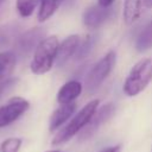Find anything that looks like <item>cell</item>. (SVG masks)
<instances>
[{
	"label": "cell",
	"mask_w": 152,
	"mask_h": 152,
	"mask_svg": "<svg viewBox=\"0 0 152 152\" xmlns=\"http://www.w3.org/2000/svg\"><path fill=\"white\" fill-rule=\"evenodd\" d=\"M58 45L57 36H48L37 45L30 63V69L34 75H44L52 69L56 62Z\"/></svg>",
	"instance_id": "6da1fadb"
},
{
	"label": "cell",
	"mask_w": 152,
	"mask_h": 152,
	"mask_svg": "<svg viewBox=\"0 0 152 152\" xmlns=\"http://www.w3.org/2000/svg\"><path fill=\"white\" fill-rule=\"evenodd\" d=\"M152 81V58H142L138 61L129 70L124 86V93L129 96H137L146 89Z\"/></svg>",
	"instance_id": "7a4b0ae2"
},
{
	"label": "cell",
	"mask_w": 152,
	"mask_h": 152,
	"mask_svg": "<svg viewBox=\"0 0 152 152\" xmlns=\"http://www.w3.org/2000/svg\"><path fill=\"white\" fill-rule=\"evenodd\" d=\"M99 104H100V100L95 99L88 102L82 109H80V112L62 129L57 132V134L52 139V145H62L69 141L74 135H76V133L81 132L97 110Z\"/></svg>",
	"instance_id": "3957f363"
},
{
	"label": "cell",
	"mask_w": 152,
	"mask_h": 152,
	"mask_svg": "<svg viewBox=\"0 0 152 152\" xmlns=\"http://www.w3.org/2000/svg\"><path fill=\"white\" fill-rule=\"evenodd\" d=\"M115 62H116V52L114 50H110L91 66L84 80V87L87 93L91 94L101 87V84L112 72Z\"/></svg>",
	"instance_id": "277c9868"
},
{
	"label": "cell",
	"mask_w": 152,
	"mask_h": 152,
	"mask_svg": "<svg viewBox=\"0 0 152 152\" xmlns=\"http://www.w3.org/2000/svg\"><path fill=\"white\" fill-rule=\"evenodd\" d=\"M30 108V102L21 96H13L0 106V128L17 121Z\"/></svg>",
	"instance_id": "5b68a950"
},
{
	"label": "cell",
	"mask_w": 152,
	"mask_h": 152,
	"mask_svg": "<svg viewBox=\"0 0 152 152\" xmlns=\"http://www.w3.org/2000/svg\"><path fill=\"white\" fill-rule=\"evenodd\" d=\"M114 113H115V106L112 102L106 103L102 107L97 108V110L91 116V119L89 120V122L81 131V133H80V140H87L90 137H93L96 133V131L114 115Z\"/></svg>",
	"instance_id": "8992f818"
},
{
	"label": "cell",
	"mask_w": 152,
	"mask_h": 152,
	"mask_svg": "<svg viewBox=\"0 0 152 152\" xmlns=\"http://www.w3.org/2000/svg\"><path fill=\"white\" fill-rule=\"evenodd\" d=\"M110 7H102L100 5H93L83 12V25L90 30H96L102 26L112 15Z\"/></svg>",
	"instance_id": "52a82bcc"
},
{
	"label": "cell",
	"mask_w": 152,
	"mask_h": 152,
	"mask_svg": "<svg viewBox=\"0 0 152 152\" xmlns=\"http://www.w3.org/2000/svg\"><path fill=\"white\" fill-rule=\"evenodd\" d=\"M80 43H81V39L77 34H70L66 38H64L62 43H59L57 57H56V63L58 66L64 65L72 56H75Z\"/></svg>",
	"instance_id": "ba28073f"
},
{
	"label": "cell",
	"mask_w": 152,
	"mask_h": 152,
	"mask_svg": "<svg viewBox=\"0 0 152 152\" xmlns=\"http://www.w3.org/2000/svg\"><path fill=\"white\" fill-rule=\"evenodd\" d=\"M82 93V84L76 80H70L65 82L57 93V102L59 104H68L75 102V100Z\"/></svg>",
	"instance_id": "9c48e42d"
},
{
	"label": "cell",
	"mask_w": 152,
	"mask_h": 152,
	"mask_svg": "<svg viewBox=\"0 0 152 152\" xmlns=\"http://www.w3.org/2000/svg\"><path fill=\"white\" fill-rule=\"evenodd\" d=\"M75 110H76V103L75 102H71L68 104H61L57 109H55L53 113L51 114L50 122H49L50 131L53 132L57 128H59L68 119L71 118V115L74 114Z\"/></svg>",
	"instance_id": "30bf717a"
},
{
	"label": "cell",
	"mask_w": 152,
	"mask_h": 152,
	"mask_svg": "<svg viewBox=\"0 0 152 152\" xmlns=\"http://www.w3.org/2000/svg\"><path fill=\"white\" fill-rule=\"evenodd\" d=\"M45 38V31L40 27H33L25 32L20 38V48L25 51H31L36 49L37 45Z\"/></svg>",
	"instance_id": "8fae6325"
},
{
	"label": "cell",
	"mask_w": 152,
	"mask_h": 152,
	"mask_svg": "<svg viewBox=\"0 0 152 152\" xmlns=\"http://www.w3.org/2000/svg\"><path fill=\"white\" fill-rule=\"evenodd\" d=\"M142 0H124L122 17L126 25L134 24L141 14Z\"/></svg>",
	"instance_id": "7c38bea8"
},
{
	"label": "cell",
	"mask_w": 152,
	"mask_h": 152,
	"mask_svg": "<svg viewBox=\"0 0 152 152\" xmlns=\"http://www.w3.org/2000/svg\"><path fill=\"white\" fill-rule=\"evenodd\" d=\"M63 1L64 0H40L38 14H37L38 21L44 23V21L49 20L57 12V10L61 7Z\"/></svg>",
	"instance_id": "4fadbf2b"
},
{
	"label": "cell",
	"mask_w": 152,
	"mask_h": 152,
	"mask_svg": "<svg viewBox=\"0 0 152 152\" xmlns=\"http://www.w3.org/2000/svg\"><path fill=\"white\" fill-rule=\"evenodd\" d=\"M15 62L17 58L12 51L0 52V82L11 77L15 66Z\"/></svg>",
	"instance_id": "5bb4252c"
},
{
	"label": "cell",
	"mask_w": 152,
	"mask_h": 152,
	"mask_svg": "<svg viewBox=\"0 0 152 152\" xmlns=\"http://www.w3.org/2000/svg\"><path fill=\"white\" fill-rule=\"evenodd\" d=\"M152 48V30L147 24L140 31L135 40V49L139 52H145Z\"/></svg>",
	"instance_id": "9a60e30c"
},
{
	"label": "cell",
	"mask_w": 152,
	"mask_h": 152,
	"mask_svg": "<svg viewBox=\"0 0 152 152\" xmlns=\"http://www.w3.org/2000/svg\"><path fill=\"white\" fill-rule=\"evenodd\" d=\"M39 4L40 0H17L15 8L21 18H28L33 14Z\"/></svg>",
	"instance_id": "2e32d148"
},
{
	"label": "cell",
	"mask_w": 152,
	"mask_h": 152,
	"mask_svg": "<svg viewBox=\"0 0 152 152\" xmlns=\"http://www.w3.org/2000/svg\"><path fill=\"white\" fill-rule=\"evenodd\" d=\"M94 43H95V37L93 34H87L84 40L81 42L80 45H78V49H77V51L75 53V59L81 61V59L86 58L90 53V51L93 50Z\"/></svg>",
	"instance_id": "e0dca14e"
},
{
	"label": "cell",
	"mask_w": 152,
	"mask_h": 152,
	"mask_svg": "<svg viewBox=\"0 0 152 152\" xmlns=\"http://www.w3.org/2000/svg\"><path fill=\"white\" fill-rule=\"evenodd\" d=\"M21 144L20 138H7L0 144V152H19Z\"/></svg>",
	"instance_id": "ac0fdd59"
},
{
	"label": "cell",
	"mask_w": 152,
	"mask_h": 152,
	"mask_svg": "<svg viewBox=\"0 0 152 152\" xmlns=\"http://www.w3.org/2000/svg\"><path fill=\"white\" fill-rule=\"evenodd\" d=\"M19 78L17 77H8L0 82V99H2L7 93H10L18 83Z\"/></svg>",
	"instance_id": "d6986e66"
},
{
	"label": "cell",
	"mask_w": 152,
	"mask_h": 152,
	"mask_svg": "<svg viewBox=\"0 0 152 152\" xmlns=\"http://www.w3.org/2000/svg\"><path fill=\"white\" fill-rule=\"evenodd\" d=\"M100 152H122V148L120 145H115V146H109L107 148H103Z\"/></svg>",
	"instance_id": "ffe728a7"
},
{
	"label": "cell",
	"mask_w": 152,
	"mask_h": 152,
	"mask_svg": "<svg viewBox=\"0 0 152 152\" xmlns=\"http://www.w3.org/2000/svg\"><path fill=\"white\" fill-rule=\"evenodd\" d=\"M115 0H97V5L102 7H110Z\"/></svg>",
	"instance_id": "44dd1931"
},
{
	"label": "cell",
	"mask_w": 152,
	"mask_h": 152,
	"mask_svg": "<svg viewBox=\"0 0 152 152\" xmlns=\"http://www.w3.org/2000/svg\"><path fill=\"white\" fill-rule=\"evenodd\" d=\"M142 5L146 8H152V0H142Z\"/></svg>",
	"instance_id": "7402d4cb"
},
{
	"label": "cell",
	"mask_w": 152,
	"mask_h": 152,
	"mask_svg": "<svg viewBox=\"0 0 152 152\" xmlns=\"http://www.w3.org/2000/svg\"><path fill=\"white\" fill-rule=\"evenodd\" d=\"M46 152H62V151H57V150H50V151H46Z\"/></svg>",
	"instance_id": "603a6c76"
},
{
	"label": "cell",
	"mask_w": 152,
	"mask_h": 152,
	"mask_svg": "<svg viewBox=\"0 0 152 152\" xmlns=\"http://www.w3.org/2000/svg\"><path fill=\"white\" fill-rule=\"evenodd\" d=\"M148 25H150V27H151V30H152V20L148 23Z\"/></svg>",
	"instance_id": "cb8c5ba5"
},
{
	"label": "cell",
	"mask_w": 152,
	"mask_h": 152,
	"mask_svg": "<svg viewBox=\"0 0 152 152\" xmlns=\"http://www.w3.org/2000/svg\"><path fill=\"white\" fill-rule=\"evenodd\" d=\"M2 1H4V0H0V5H1V4H2Z\"/></svg>",
	"instance_id": "d4e9b609"
}]
</instances>
